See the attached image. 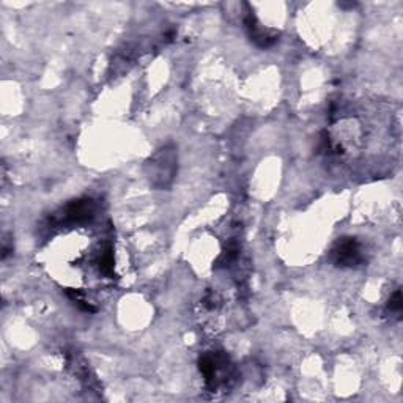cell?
Instances as JSON below:
<instances>
[{"label": "cell", "instance_id": "6da1fadb", "mask_svg": "<svg viewBox=\"0 0 403 403\" xmlns=\"http://www.w3.org/2000/svg\"><path fill=\"white\" fill-rule=\"evenodd\" d=\"M335 265L337 266H353L361 260L360 244L355 238H345L334 249Z\"/></svg>", "mask_w": 403, "mask_h": 403}, {"label": "cell", "instance_id": "7a4b0ae2", "mask_svg": "<svg viewBox=\"0 0 403 403\" xmlns=\"http://www.w3.org/2000/svg\"><path fill=\"white\" fill-rule=\"evenodd\" d=\"M246 29L249 32L250 40L254 41L257 46L260 48H268L277 41V33L273 32L270 29H265L259 24V21L255 19L254 14H248L244 19Z\"/></svg>", "mask_w": 403, "mask_h": 403}, {"label": "cell", "instance_id": "3957f363", "mask_svg": "<svg viewBox=\"0 0 403 403\" xmlns=\"http://www.w3.org/2000/svg\"><path fill=\"white\" fill-rule=\"evenodd\" d=\"M93 216V202L90 199L75 200L63 210L65 222H86Z\"/></svg>", "mask_w": 403, "mask_h": 403}, {"label": "cell", "instance_id": "277c9868", "mask_svg": "<svg viewBox=\"0 0 403 403\" xmlns=\"http://www.w3.org/2000/svg\"><path fill=\"white\" fill-rule=\"evenodd\" d=\"M389 311L395 312V313L402 312V293H400V290H397V292L393 295V298H391Z\"/></svg>", "mask_w": 403, "mask_h": 403}]
</instances>
